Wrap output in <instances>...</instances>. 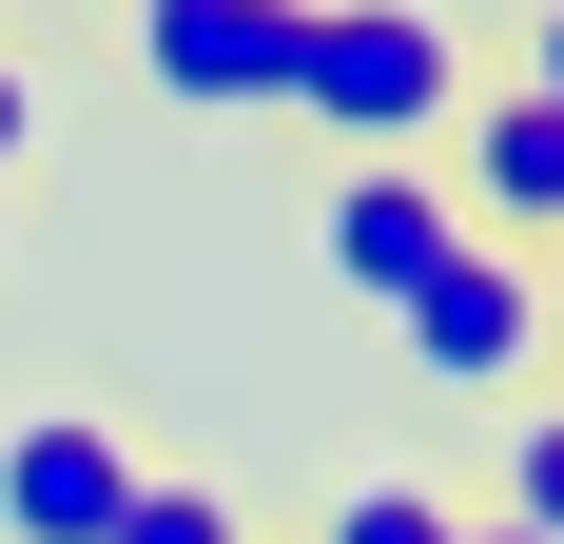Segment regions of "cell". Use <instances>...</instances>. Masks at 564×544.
<instances>
[{"label":"cell","mask_w":564,"mask_h":544,"mask_svg":"<svg viewBox=\"0 0 564 544\" xmlns=\"http://www.w3.org/2000/svg\"><path fill=\"white\" fill-rule=\"evenodd\" d=\"M467 253V195H448V156H312V272H332L350 312L390 330L429 272Z\"/></svg>","instance_id":"obj_3"},{"label":"cell","mask_w":564,"mask_h":544,"mask_svg":"<svg viewBox=\"0 0 564 544\" xmlns=\"http://www.w3.org/2000/svg\"><path fill=\"white\" fill-rule=\"evenodd\" d=\"M292 40L312 0H137V78L175 117H292Z\"/></svg>","instance_id":"obj_5"},{"label":"cell","mask_w":564,"mask_h":544,"mask_svg":"<svg viewBox=\"0 0 564 544\" xmlns=\"http://www.w3.org/2000/svg\"><path fill=\"white\" fill-rule=\"evenodd\" d=\"M0 233H20V195H0Z\"/></svg>","instance_id":"obj_13"},{"label":"cell","mask_w":564,"mask_h":544,"mask_svg":"<svg viewBox=\"0 0 564 544\" xmlns=\"http://www.w3.org/2000/svg\"><path fill=\"white\" fill-rule=\"evenodd\" d=\"M467 544H525V525H487V505H467Z\"/></svg>","instance_id":"obj_12"},{"label":"cell","mask_w":564,"mask_h":544,"mask_svg":"<svg viewBox=\"0 0 564 544\" xmlns=\"http://www.w3.org/2000/svg\"><path fill=\"white\" fill-rule=\"evenodd\" d=\"M390 370L429 389V409H467V428H487V409H525V389H564V272L507 253V233H467V253L390 312Z\"/></svg>","instance_id":"obj_2"},{"label":"cell","mask_w":564,"mask_h":544,"mask_svg":"<svg viewBox=\"0 0 564 544\" xmlns=\"http://www.w3.org/2000/svg\"><path fill=\"white\" fill-rule=\"evenodd\" d=\"M467 98H487V40L448 0H312V40H292V137L312 156H448Z\"/></svg>","instance_id":"obj_1"},{"label":"cell","mask_w":564,"mask_h":544,"mask_svg":"<svg viewBox=\"0 0 564 544\" xmlns=\"http://www.w3.org/2000/svg\"><path fill=\"white\" fill-rule=\"evenodd\" d=\"M448 195H467V233H507V253L564 272V98L487 78V98H467V137H448Z\"/></svg>","instance_id":"obj_6"},{"label":"cell","mask_w":564,"mask_h":544,"mask_svg":"<svg viewBox=\"0 0 564 544\" xmlns=\"http://www.w3.org/2000/svg\"><path fill=\"white\" fill-rule=\"evenodd\" d=\"M117 544H273V525H253V487H215V467H156V487L117 505Z\"/></svg>","instance_id":"obj_9"},{"label":"cell","mask_w":564,"mask_h":544,"mask_svg":"<svg viewBox=\"0 0 564 544\" xmlns=\"http://www.w3.org/2000/svg\"><path fill=\"white\" fill-rule=\"evenodd\" d=\"M487 525H525V544H564V389H525V409H487Z\"/></svg>","instance_id":"obj_8"},{"label":"cell","mask_w":564,"mask_h":544,"mask_svg":"<svg viewBox=\"0 0 564 544\" xmlns=\"http://www.w3.org/2000/svg\"><path fill=\"white\" fill-rule=\"evenodd\" d=\"M156 487V447L117 389H40L0 409V544H117V505Z\"/></svg>","instance_id":"obj_4"},{"label":"cell","mask_w":564,"mask_h":544,"mask_svg":"<svg viewBox=\"0 0 564 544\" xmlns=\"http://www.w3.org/2000/svg\"><path fill=\"white\" fill-rule=\"evenodd\" d=\"M20 156H40V58L0 40V195H20Z\"/></svg>","instance_id":"obj_11"},{"label":"cell","mask_w":564,"mask_h":544,"mask_svg":"<svg viewBox=\"0 0 564 544\" xmlns=\"http://www.w3.org/2000/svg\"><path fill=\"white\" fill-rule=\"evenodd\" d=\"M487 78H525V98H564V0H507V40H487Z\"/></svg>","instance_id":"obj_10"},{"label":"cell","mask_w":564,"mask_h":544,"mask_svg":"<svg viewBox=\"0 0 564 544\" xmlns=\"http://www.w3.org/2000/svg\"><path fill=\"white\" fill-rule=\"evenodd\" d=\"M292 544H467V487H448V467H409V447H390V467H332V487H312V525H292Z\"/></svg>","instance_id":"obj_7"}]
</instances>
